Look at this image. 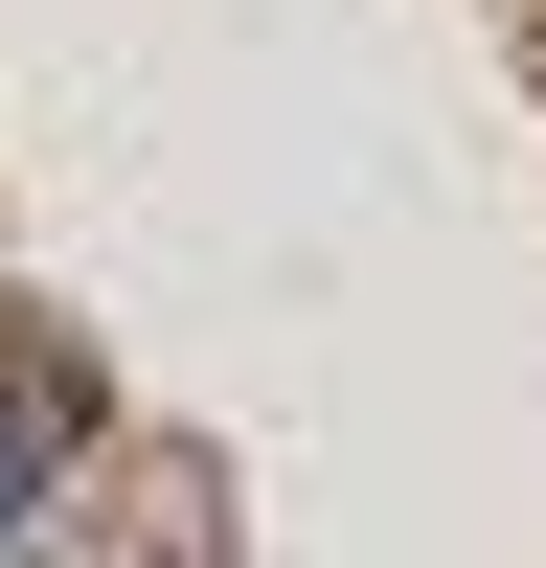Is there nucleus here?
I'll use <instances>...</instances> for the list:
<instances>
[{"label": "nucleus", "instance_id": "nucleus-1", "mask_svg": "<svg viewBox=\"0 0 546 568\" xmlns=\"http://www.w3.org/2000/svg\"><path fill=\"white\" fill-rule=\"evenodd\" d=\"M46 524H69V409L0 387V546H46Z\"/></svg>", "mask_w": 546, "mask_h": 568}, {"label": "nucleus", "instance_id": "nucleus-2", "mask_svg": "<svg viewBox=\"0 0 546 568\" xmlns=\"http://www.w3.org/2000/svg\"><path fill=\"white\" fill-rule=\"evenodd\" d=\"M0 568H69V546H0Z\"/></svg>", "mask_w": 546, "mask_h": 568}]
</instances>
